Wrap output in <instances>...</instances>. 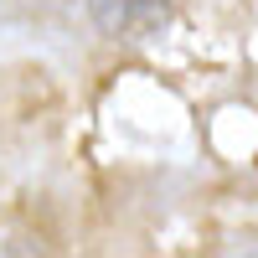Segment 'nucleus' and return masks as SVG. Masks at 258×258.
Instances as JSON below:
<instances>
[{"mask_svg": "<svg viewBox=\"0 0 258 258\" xmlns=\"http://www.w3.org/2000/svg\"><path fill=\"white\" fill-rule=\"evenodd\" d=\"M88 16L114 41H150L165 31L170 0H88Z\"/></svg>", "mask_w": 258, "mask_h": 258, "instance_id": "nucleus-1", "label": "nucleus"}]
</instances>
